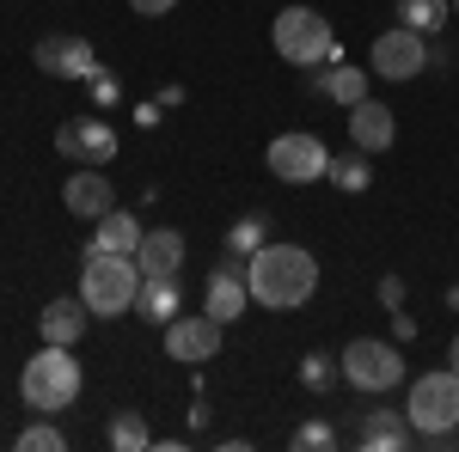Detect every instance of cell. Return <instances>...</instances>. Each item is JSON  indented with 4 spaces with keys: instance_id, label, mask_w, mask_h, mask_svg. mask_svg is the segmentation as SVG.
<instances>
[{
    "instance_id": "1",
    "label": "cell",
    "mask_w": 459,
    "mask_h": 452,
    "mask_svg": "<svg viewBox=\"0 0 459 452\" xmlns=\"http://www.w3.org/2000/svg\"><path fill=\"white\" fill-rule=\"evenodd\" d=\"M246 287H251V300L270 306V312H294V306H307L313 287H318L313 251H300V244H264V251L246 263Z\"/></svg>"
},
{
    "instance_id": "2",
    "label": "cell",
    "mask_w": 459,
    "mask_h": 452,
    "mask_svg": "<svg viewBox=\"0 0 459 452\" xmlns=\"http://www.w3.org/2000/svg\"><path fill=\"white\" fill-rule=\"evenodd\" d=\"M135 294H142V269H135V257H117V251H92V244H86L80 300L92 306V318L135 312Z\"/></svg>"
},
{
    "instance_id": "3",
    "label": "cell",
    "mask_w": 459,
    "mask_h": 452,
    "mask_svg": "<svg viewBox=\"0 0 459 452\" xmlns=\"http://www.w3.org/2000/svg\"><path fill=\"white\" fill-rule=\"evenodd\" d=\"M19 391H25V404H31L37 416H62L74 397H80V361H74V348L43 343V354H31V361H25Z\"/></svg>"
},
{
    "instance_id": "4",
    "label": "cell",
    "mask_w": 459,
    "mask_h": 452,
    "mask_svg": "<svg viewBox=\"0 0 459 452\" xmlns=\"http://www.w3.org/2000/svg\"><path fill=\"white\" fill-rule=\"evenodd\" d=\"M276 55L294 62V68H318V62H337L343 49H337L331 25H325V13H313V6H282L276 13Z\"/></svg>"
},
{
    "instance_id": "5",
    "label": "cell",
    "mask_w": 459,
    "mask_h": 452,
    "mask_svg": "<svg viewBox=\"0 0 459 452\" xmlns=\"http://www.w3.org/2000/svg\"><path fill=\"white\" fill-rule=\"evenodd\" d=\"M404 416H411L417 434H454V428H459V373H454V367L411 380V404H404Z\"/></svg>"
},
{
    "instance_id": "6",
    "label": "cell",
    "mask_w": 459,
    "mask_h": 452,
    "mask_svg": "<svg viewBox=\"0 0 459 452\" xmlns=\"http://www.w3.org/2000/svg\"><path fill=\"white\" fill-rule=\"evenodd\" d=\"M337 361H343V380H350L355 391H392V385L404 380L398 343H380V337H355Z\"/></svg>"
},
{
    "instance_id": "7",
    "label": "cell",
    "mask_w": 459,
    "mask_h": 452,
    "mask_svg": "<svg viewBox=\"0 0 459 452\" xmlns=\"http://www.w3.org/2000/svg\"><path fill=\"white\" fill-rule=\"evenodd\" d=\"M429 68V43L423 31H411V25H392V31L374 37V49H368V73H386V80H411V73Z\"/></svg>"
},
{
    "instance_id": "8",
    "label": "cell",
    "mask_w": 459,
    "mask_h": 452,
    "mask_svg": "<svg viewBox=\"0 0 459 452\" xmlns=\"http://www.w3.org/2000/svg\"><path fill=\"white\" fill-rule=\"evenodd\" d=\"M325 166H331V153H325V141L318 135H276L270 141V172L282 177V183H313V177H325Z\"/></svg>"
},
{
    "instance_id": "9",
    "label": "cell",
    "mask_w": 459,
    "mask_h": 452,
    "mask_svg": "<svg viewBox=\"0 0 459 452\" xmlns=\"http://www.w3.org/2000/svg\"><path fill=\"white\" fill-rule=\"evenodd\" d=\"M56 153L68 166H105V159H117V129L99 123V116H74V123L56 129Z\"/></svg>"
},
{
    "instance_id": "10",
    "label": "cell",
    "mask_w": 459,
    "mask_h": 452,
    "mask_svg": "<svg viewBox=\"0 0 459 452\" xmlns=\"http://www.w3.org/2000/svg\"><path fill=\"white\" fill-rule=\"evenodd\" d=\"M221 330H227V324H214L209 312H203V318L178 312L172 324H166V354H172V361H190V367H203V361L221 354Z\"/></svg>"
},
{
    "instance_id": "11",
    "label": "cell",
    "mask_w": 459,
    "mask_h": 452,
    "mask_svg": "<svg viewBox=\"0 0 459 452\" xmlns=\"http://www.w3.org/2000/svg\"><path fill=\"white\" fill-rule=\"evenodd\" d=\"M31 62L43 73H56V80H92V73H99V55H92L86 37H43Z\"/></svg>"
},
{
    "instance_id": "12",
    "label": "cell",
    "mask_w": 459,
    "mask_h": 452,
    "mask_svg": "<svg viewBox=\"0 0 459 452\" xmlns=\"http://www.w3.org/2000/svg\"><path fill=\"white\" fill-rule=\"evenodd\" d=\"M62 209H68L74 220H99V214H110V209H117V196H110V177L99 172V166L74 172L68 183H62Z\"/></svg>"
},
{
    "instance_id": "13",
    "label": "cell",
    "mask_w": 459,
    "mask_h": 452,
    "mask_svg": "<svg viewBox=\"0 0 459 452\" xmlns=\"http://www.w3.org/2000/svg\"><path fill=\"white\" fill-rule=\"evenodd\" d=\"M307 86H313V92H325V98H337V105L350 110V105H361V98H368V68H350V62L337 55V62L307 68Z\"/></svg>"
},
{
    "instance_id": "14",
    "label": "cell",
    "mask_w": 459,
    "mask_h": 452,
    "mask_svg": "<svg viewBox=\"0 0 459 452\" xmlns=\"http://www.w3.org/2000/svg\"><path fill=\"white\" fill-rule=\"evenodd\" d=\"M246 306H251L246 263H221V269L209 276V318H214V324H233Z\"/></svg>"
},
{
    "instance_id": "15",
    "label": "cell",
    "mask_w": 459,
    "mask_h": 452,
    "mask_svg": "<svg viewBox=\"0 0 459 452\" xmlns=\"http://www.w3.org/2000/svg\"><path fill=\"white\" fill-rule=\"evenodd\" d=\"M392 135H398V123H392V110L380 105V98H361V105H350V141L361 147V153H386Z\"/></svg>"
},
{
    "instance_id": "16",
    "label": "cell",
    "mask_w": 459,
    "mask_h": 452,
    "mask_svg": "<svg viewBox=\"0 0 459 452\" xmlns=\"http://www.w3.org/2000/svg\"><path fill=\"white\" fill-rule=\"evenodd\" d=\"M86 324H92V306L74 294V300H49L43 306V318H37V330H43V343H62L74 348L80 337H86Z\"/></svg>"
},
{
    "instance_id": "17",
    "label": "cell",
    "mask_w": 459,
    "mask_h": 452,
    "mask_svg": "<svg viewBox=\"0 0 459 452\" xmlns=\"http://www.w3.org/2000/svg\"><path fill=\"white\" fill-rule=\"evenodd\" d=\"M178 263H184V233L178 226L142 233V244H135V269L142 276H178Z\"/></svg>"
},
{
    "instance_id": "18",
    "label": "cell",
    "mask_w": 459,
    "mask_h": 452,
    "mask_svg": "<svg viewBox=\"0 0 459 452\" xmlns=\"http://www.w3.org/2000/svg\"><path fill=\"white\" fill-rule=\"evenodd\" d=\"M411 434H417V428H411L404 410H368L355 440H361V452H404V447H411Z\"/></svg>"
},
{
    "instance_id": "19",
    "label": "cell",
    "mask_w": 459,
    "mask_h": 452,
    "mask_svg": "<svg viewBox=\"0 0 459 452\" xmlns=\"http://www.w3.org/2000/svg\"><path fill=\"white\" fill-rule=\"evenodd\" d=\"M135 312H142L147 324H172V318L184 312V287H178V276H142Z\"/></svg>"
},
{
    "instance_id": "20",
    "label": "cell",
    "mask_w": 459,
    "mask_h": 452,
    "mask_svg": "<svg viewBox=\"0 0 459 452\" xmlns=\"http://www.w3.org/2000/svg\"><path fill=\"white\" fill-rule=\"evenodd\" d=\"M99 233H92V251H117V257H135V244H142V220L135 214H123V209H110L92 220Z\"/></svg>"
},
{
    "instance_id": "21",
    "label": "cell",
    "mask_w": 459,
    "mask_h": 452,
    "mask_svg": "<svg viewBox=\"0 0 459 452\" xmlns=\"http://www.w3.org/2000/svg\"><path fill=\"white\" fill-rule=\"evenodd\" d=\"M264 244H270V214H239L227 226V263H251Z\"/></svg>"
},
{
    "instance_id": "22",
    "label": "cell",
    "mask_w": 459,
    "mask_h": 452,
    "mask_svg": "<svg viewBox=\"0 0 459 452\" xmlns=\"http://www.w3.org/2000/svg\"><path fill=\"white\" fill-rule=\"evenodd\" d=\"M325 177H331L343 196H355V190H368V183H374V166H368V153L355 147V153H337V159L325 166Z\"/></svg>"
},
{
    "instance_id": "23",
    "label": "cell",
    "mask_w": 459,
    "mask_h": 452,
    "mask_svg": "<svg viewBox=\"0 0 459 452\" xmlns=\"http://www.w3.org/2000/svg\"><path fill=\"white\" fill-rule=\"evenodd\" d=\"M447 13H454V0H398V25H411V31H441L447 25Z\"/></svg>"
},
{
    "instance_id": "24",
    "label": "cell",
    "mask_w": 459,
    "mask_h": 452,
    "mask_svg": "<svg viewBox=\"0 0 459 452\" xmlns=\"http://www.w3.org/2000/svg\"><path fill=\"white\" fill-rule=\"evenodd\" d=\"M337 380H343V361H337V354H325V348L300 354V385H307V391H331Z\"/></svg>"
},
{
    "instance_id": "25",
    "label": "cell",
    "mask_w": 459,
    "mask_h": 452,
    "mask_svg": "<svg viewBox=\"0 0 459 452\" xmlns=\"http://www.w3.org/2000/svg\"><path fill=\"white\" fill-rule=\"evenodd\" d=\"M110 447H117V452H142V447H153V434H147L142 410H117V416H110Z\"/></svg>"
},
{
    "instance_id": "26",
    "label": "cell",
    "mask_w": 459,
    "mask_h": 452,
    "mask_svg": "<svg viewBox=\"0 0 459 452\" xmlns=\"http://www.w3.org/2000/svg\"><path fill=\"white\" fill-rule=\"evenodd\" d=\"M19 452H62L68 440H62V428H49V422H31V428H19V440H13Z\"/></svg>"
},
{
    "instance_id": "27",
    "label": "cell",
    "mask_w": 459,
    "mask_h": 452,
    "mask_svg": "<svg viewBox=\"0 0 459 452\" xmlns=\"http://www.w3.org/2000/svg\"><path fill=\"white\" fill-rule=\"evenodd\" d=\"M294 447L300 452H331L337 447V428H331V422H307V428H294Z\"/></svg>"
},
{
    "instance_id": "28",
    "label": "cell",
    "mask_w": 459,
    "mask_h": 452,
    "mask_svg": "<svg viewBox=\"0 0 459 452\" xmlns=\"http://www.w3.org/2000/svg\"><path fill=\"white\" fill-rule=\"evenodd\" d=\"M86 92H92V105H99V110H110L117 98H123V80H117L110 68H99L92 80H86Z\"/></svg>"
},
{
    "instance_id": "29",
    "label": "cell",
    "mask_w": 459,
    "mask_h": 452,
    "mask_svg": "<svg viewBox=\"0 0 459 452\" xmlns=\"http://www.w3.org/2000/svg\"><path fill=\"white\" fill-rule=\"evenodd\" d=\"M380 300H386V312H404V281L386 276V281H380Z\"/></svg>"
},
{
    "instance_id": "30",
    "label": "cell",
    "mask_w": 459,
    "mask_h": 452,
    "mask_svg": "<svg viewBox=\"0 0 459 452\" xmlns=\"http://www.w3.org/2000/svg\"><path fill=\"white\" fill-rule=\"evenodd\" d=\"M129 6H135V13H142V19H166V13H172L178 0H129Z\"/></svg>"
},
{
    "instance_id": "31",
    "label": "cell",
    "mask_w": 459,
    "mask_h": 452,
    "mask_svg": "<svg viewBox=\"0 0 459 452\" xmlns=\"http://www.w3.org/2000/svg\"><path fill=\"white\" fill-rule=\"evenodd\" d=\"M392 337H417V318H411V312H392Z\"/></svg>"
},
{
    "instance_id": "32",
    "label": "cell",
    "mask_w": 459,
    "mask_h": 452,
    "mask_svg": "<svg viewBox=\"0 0 459 452\" xmlns=\"http://www.w3.org/2000/svg\"><path fill=\"white\" fill-rule=\"evenodd\" d=\"M447 361H454V373H459V337H454V348H447Z\"/></svg>"
},
{
    "instance_id": "33",
    "label": "cell",
    "mask_w": 459,
    "mask_h": 452,
    "mask_svg": "<svg viewBox=\"0 0 459 452\" xmlns=\"http://www.w3.org/2000/svg\"><path fill=\"white\" fill-rule=\"evenodd\" d=\"M447 306H454V312H459V287H447Z\"/></svg>"
},
{
    "instance_id": "34",
    "label": "cell",
    "mask_w": 459,
    "mask_h": 452,
    "mask_svg": "<svg viewBox=\"0 0 459 452\" xmlns=\"http://www.w3.org/2000/svg\"><path fill=\"white\" fill-rule=\"evenodd\" d=\"M454 6H459V0H454Z\"/></svg>"
}]
</instances>
